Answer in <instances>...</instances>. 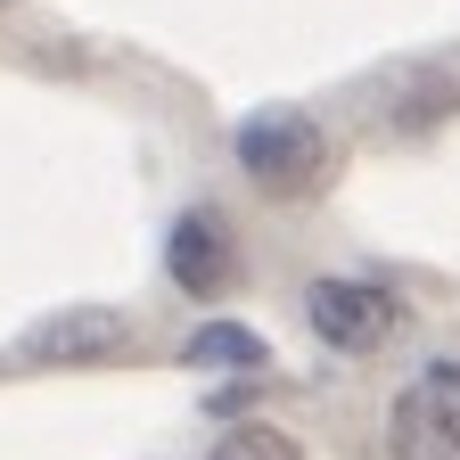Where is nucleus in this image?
<instances>
[{
	"mask_svg": "<svg viewBox=\"0 0 460 460\" xmlns=\"http://www.w3.org/2000/svg\"><path fill=\"white\" fill-rule=\"evenodd\" d=\"M198 362H263V345L247 329H206L198 337Z\"/></svg>",
	"mask_w": 460,
	"mask_h": 460,
	"instance_id": "7",
	"label": "nucleus"
},
{
	"mask_svg": "<svg viewBox=\"0 0 460 460\" xmlns=\"http://www.w3.org/2000/svg\"><path fill=\"white\" fill-rule=\"evenodd\" d=\"M305 313H313V329L337 345V354H378V345L402 329V305L386 296V288H370V279H313Z\"/></svg>",
	"mask_w": 460,
	"mask_h": 460,
	"instance_id": "3",
	"label": "nucleus"
},
{
	"mask_svg": "<svg viewBox=\"0 0 460 460\" xmlns=\"http://www.w3.org/2000/svg\"><path fill=\"white\" fill-rule=\"evenodd\" d=\"M386 444H394V460H460V370L452 362H428L394 394Z\"/></svg>",
	"mask_w": 460,
	"mask_h": 460,
	"instance_id": "1",
	"label": "nucleus"
},
{
	"mask_svg": "<svg viewBox=\"0 0 460 460\" xmlns=\"http://www.w3.org/2000/svg\"><path fill=\"white\" fill-rule=\"evenodd\" d=\"M172 279L190 288V296H214V288L230 279V239L214 214H190L181 230H172Z\"/></svg>",
	"mask_w": 460,
	"mask_h": 460,
	"instance_id": "4",
	"label": "nucleus"
},
{
	"mask_svg": "<svg viewBox=\"0 0 460 460\" xmlns=\"http://www.w3.org/2000/svg\"><path fill=\"white\" fill-rule=\"evenodd\" d=\"M206 460H305V452L288 444L279 428H230V436H222V444H214Z\"/></svg>",
	"mask_w": 460,
	"mask_h": 460,
	"instance_id": "5",
	"label": "nucleus"
},
{
	"mask_svg": "<svg viewBox=\"0 0 460 460\" xmlns=\"http://www.w3.org/2000/svg\"><path fill=\"white\" fill-rule=\"evenodd\" d=\"M107 337H115L107 313H91V321H58V329H41V354H99Z\"/></svg>",
	"mask_w": 460,
	"mask_h": 460,
	"instance_id": "6",
	"label": "nucleus"
},
{
	"mask_svg": "<svg viewBox=\"0 0 460 460\" xmlns=\"http://www.w3.org/2000/svg\"><path fill=\"white\" fill-rule=\"evenodd\" d=\"M239 164L255 172L263 190L296 198V190H313V181H321L329 148H321V132H313V115H296V107H271V115H255V124L239 132Z\"/></svg>",
	"mask_w": 460,
	"mask_h": 460,
	"instance_id": "2",
	"label": "nucleus"
}]
</instances>
